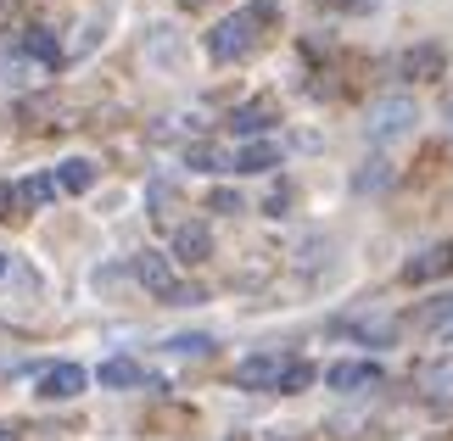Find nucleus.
Wrapping results in <instances>:
<instances>
[{
    "instance_id": "obj_1",
    "label": "nucleus",
    "mask_w": 453,
    "mask_h": 441,
    "mask_svg": "<svg viewBox=\"0 0 453 441\" xmlns=\"http://www.w3.org/2000/svg\"><path fill=\"white\" fill-rule=\"evenodd\" d=\"M274 17H280L274 0H252V6L230 11L224 23L207 28V57H213V62H241L257 45V23H274Z\"/></svg>"
},
{
    "instance_id": "obj_2",
    "label": "nucleus",
    "mask_w": 453,
    "mask_h": 441,
    "mask_svg": "<svg viewBox=\"0 0 453 441\" xmlns=\"http://www.w3.org/2000/svg\"><path fill=\"white\" fill-rule=\"evenodd\" d=\"M414 101L409 95H380L375 107H370V123H364V129H370V140L375 146H387V140H403L409 129H414Z\"/></svg>"
},
{
    "instance_id": "obj_3",
    "label": "nucleus",
    "mask_w": 453,
    "mask_h": 441,
    "mask_svg": "<svg viewBox=\"0 0 453 441\" xmlns=\"http://www.w3.org/2000/svg\"><path fill=\"white\" fill-rule=\"evenodd\" d=\"M280 375H286V358H280V352H252V358L235 363V385H247V392L280 385Z\"/></svg>"
},
{
    "instance_id": "obj_4",
    "label": "nucleus",
    "mask_w": 453,
    "mask_h": 441,
    "mask_svg": "<svg viewBox=\"0 0 453 441\" xmlns=\"http://www.w3.org/2000/svg\"><path fill=\"white\" fill-rule=\"evenodd\" d=\"M325 385H330V392H370V385H380V363L342 358V363L325 369Z\"/></svg>"
},
{
    "instance_id": "obj_5",
    "label": "nucleus",
    "mask_w": 453,
    "mask_h": 441,
    "mask_svg": "<svg viewBox=\"0 0 453 441\" xmlns=\"http://www.w3.org/2000/svg\"><path fill=\"white\" fill-rule=\"evenodd\" d=\"M84 385H90V369H79V363H50L45 375H40V397L67 402V397H79Z\"/></svg>"
},
{
    "instance_id": "obj_6",
    "label": "nucleus",
    "mask_w": 453,
    "mask_h": 441,
    "mask_svg": "<svg viewBox=\"0 0 453 441\" xmlns=\"http://www.w3.org/2000/svg\"><path fill=\"white\" fill-rule=\"evenodd\" d=\"M134 279H141L146 291L168 296L173 291V262H168V252H141V257H134Z\"/></svg>"
},
{
    "instance_id": "obj_7",
    "label": "nucleus",
    "mask_w": 453,
    "mask_h": 441,
    "mask_svg": "<svg viewBox=\"0 0 453 441\" xmlns=\"http://www.w3.org/2000/svg\"><path fill=\"white\" fill-rule=\"evenodd\" d=\"M173 257H180V262H207V257H213V235H207V224H180V229H173Z\"/></svg>"
},
{
    "instance_id": "obj_8",
    "label": "nucleus",
    "mask_w": 453,
    "mask_h": 441,
    "mask_svg": "<svg viewBox=\"0 0 453 441\" xmlns=\"http://www.w3.org/2000/svg\"><path fill=\"white\" fill-rule=\"evenodd\" d=\"M448 269H453V246H431L426 257H414L409 269H403V279H409V285H426V279H437Z\"/></svg>"
},
{
    "instance_id": "obj_9",
    "label": "nucleus",
    "mask_w": 453,
    "mask_h": 441,
    "mask_svg": "<svg viewBox=\"0 0 453 441\" xmlns=\"http://www.w3.org/2000/svg\"><path fill=\"white\" fill-rule=\"evenodd\" d=\"M274 163H280V151H274L269 140H252V146H241V151L230 156V168H235V173H269Z\"/></svg>"
},
{
    "instance_id": "obj_10",
    "label": "nucleus",
    "mask_w": 453,
    "mask_h": 441,
    "mask_svg": "<svg viewBox=\"0 0 453 441\" xmlns=\"http://www.w3.org/2000/svg\"><path fill=\"white\" fill-rule=\"evenodd\" d=\"M420 392L431 402H453V358H437V363L420 369Z\"/></svg>"
},
{
    "instance_id": "obj_11",
    "label": "nucleus",
    "mask_w": 453,
    "mask_h": 441,
    "mask_svg": "<svg viewBox=\"0 0 453 441\" xmlns=\"http://www.w3.org/2000/svg\"><path fill=\"white\" fill-rule=\"evenodd\" d=\"M96 380H101V385H112V392L146 385V375H141V363H134V358H112V363H101V369H96Z\"/></svg>"
},
{
    "instance_id": "obj_12",
    "label": "nucleus",
    "mask_w": 453,
    "mask_h": 441,
    "mask_svg": "<svg viewBox=\"0 0 453 441\" xmlns=\"http://www.w3.org/2000/svg\"><path fill=\"white\" fill-rule=\"evenodd\" d=\"M230 129H235V134H264V129H274V112H269V101H247V107H235Z\"/></svg>"
},
{
    "instance_id": "obj_13",
    "label": "nucleus",
    "mask_w": 453,
    "mask_h": 441,
    "mask_svg": "<svg viewBox=\"0 0 453 441\" xmlns=\"http://www.w3.org/2000/svg\"><path fill=\"white\" fill-rule=\"evenodd\" d=\"M23 50H28L40 67H57V62H62V45H57V34H50V28H28V34H23Z\"/></svg>"
},
{
    "instance_id": "obj_14",
    "label": "nucleus",
    "mask_w": 453,
    "mask_h": 441,
    "mask_svg": "<svg viewBox=\"0 0 453 441\" xmlns=\"http://www.w3.org/2000/svg\"><path fill=\"white\" fill-rule=\"evenodd\" d=\"M90 185H96V163H84V156H67L57 168V190H73L79 196V190H90Z\"/></svg>"
},
{
    "instance_id": "obj_15",
    "label": "nucleus",
    "mask_w": 453,
    "mask_h": 441,
    "mask_svg": "<svg viewBox=\"0 0 453 441\" xmlns=\"http://www.w3.org/2000/svg\"><path fill=\"white\" fill-rule=\"evenodd\" d=\"M17 201H28V207H50V201H57V173H28V179L17 185Z\"/></svg>"
},
{
    "instance_id": "obj_16",
    "label": "nucleus",
    "mask_w": 453,
    "mask_h": 441,
    "mask_svg": "<svg viewBox=\"0 0 453 441\" xmlns=\"http://www.w3.org/2000/svg\"><path fill=\"white\" fill-rule=\"evenodd\" d=\"M437 67H442V50L437 45H414L409 57H403V79H437Z\"/></svg>"
},
{
    "instance_id": "obj_17",
    "label": "nucleus",
    "mask_w": 453,
    "mask_h": 441,
    "mask_svg": "<svg viewBox=\"0 0 453 441\" xmlns=\"http://www.w3.org/2000/svg\"><path fill=\"white\" fill-rule=\"evenodd\" d=\"M353 335H364V346H392L397 341V324L392 319H358Z\"/></svg>"
},
{
    "instance_id": "obj_18",
    "label": "nucleus",
    "mask_w": 453,
    "mask_h": 441,
    "mask_svg": "<svg viewBox=\"0 0 453 441\" xmlns=\"http://www.w3.org/2000/svg\"><path fill=\"white\" fill-rule=\"evenodd\" d=\"M185 163L196 168V173H224V168H230V156H224L219 146H190V151H185Z\"/></svg>"
},
{
    "instance_id": "obj_19",
    "label": "nucleus",
    "mask_w": 453,
    "mask_h": 441,
    "mask_svg": "<svg viewBox=\"0 0 453 441\" xmlns=\"http://www.w3.org/2000/svg\"><path fill=\"white\" fill-rule=\"evenodd\" d=\"M168 352L173 358H207V352H213V335H168Z\"/></svg>"
},
{
    "instance_id": "obj_20",
    "label": "nucleus",
    "mask_w": 453,
    "mask_h": 441,
    "mask_svg": "<svg viewBox=\"0 0 453 441\" xmlns=\"http://www.w3.org/2000/svg\"><path fill=\"white\" fill-rule=\"evenodd\" d=\"M308 385H313V363H286L280 392H308Z\"/></svg>"
},
{
    "instance_id": "obj_21",
    "label": "nucleus",
    "mask_w": 453,
    "mask_h": 441,
    "mask_svg": "<svg viewBox=\"0 0 453 441\" xmlns=\"http://www.w3.org/2000/svg\"><path fill=\"white\" fill-rule=\"evenodd\" d=\"M392 179V163H375V168H358V179H353V190H380Z\"/></svg>"
},
{
    "instance_id": "obj_22",
    "label": "nucleus",
    "mask_w": 453,
    "mask_h": 441,
    "mask_svg": "<svg viewBox=\"0 0 453 441\" xmlns=\"http://www.w3.org/2000/svg\"><path fill=\"white\" fill-rule=\"evenodd\" d=\"M207 207H213V213H241L247 201H241L235 190H213V201H207Z\"/></svg>"
},
{
    "instance_id": "obj_23",
    "label": "nucleus",
    "mask_w": 453,
    "mask_h": 441,
    "mask_svg": "<svg viewBox=\"0 0 453 441\" xmlns=\"http://www.w3.org/2000/svg\"><path fill=\"white\" fill-rule=\"evenodd\" d=\"M12 201H17V190H12L6 179H0V218H6V213H12Z\"/></svg>"
},
{
    "instance_id": "obj_24",
    "label": "nucleus",
    "mask_w": 453,
    "mask_h": 441,
    "mask_svg": "<svg viewBox=\"0 0 453 441\" xmlns=\"http://www.w3.org/2000/svg\"><path fill=\"white\" fill-rule=\"evenodd\" d=\"M437 335H442V341H453V319H448V324H437Z\"/></svg>"
},
{
    "instance_id": "obj_25",
    "label": "nucleus",
    "mask_w": 453,
    "mask_h": 441,
    "mask_svg": "<svg viewBox=\"0 0 453 441\" xmlns=\"http://www.w3.org/2000/svg\"><path fill=\"white\" fill-rule=\"evenodd\" d=\"M325 6H364V0H325Z\"/></svg>"
},
{
    "instance_id": "obj_26",
    "label": "nucleus",
    "mask_w": 453,
    "mask_h": 441,
    "mask_svg": "<svg viewBox=\"0 0 453 441\" xmlns=\"http://www.w3.org/2000/svg\"><path fill=\"white\" fill-rule=\"evenodd\" d=\"M0 441H17V430H12V425H0Z\"/></svg>"
},
{
    "instance_id": "obj_27",
    "label": "nucleus",
    "mask_w": 453,
    "mask_h": 441,
    "mask_svg": "<svg viewBox=\"0 0 453 441\" xmlns=\"http://www.w3.org/2000/svg\"><path fill=\"white\" fill-rule=\"evenodd\" d=\"M0 274H6V257H0Z\"/></svg>"
}]
</instances>
